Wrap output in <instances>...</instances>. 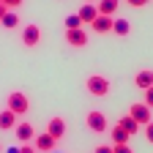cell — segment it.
<instances>
[{
	"label": "cell",
	"mask_w": 153,
	"mask_h": 153,
	"mask_svg": "<svg viewBox=\"0 0 153 153\" xmlns=\"http://www.w3.org/2000/svg\"><path fill=\"white\" fill-rule=\"evenodd\" d=\"M6 11H8V8H6L3 3H0V19H3V16H6Z\"/></svg>",
	"instance_id": "27"
},
{
	"label": "cell",
	"mask_w": 153,
	"mask_h": 153,
	"mask_svg": "<svg viewBox=\"0 0 153 153\" xmlns=\"http://www.w3.org/2000/svg\"><path fill=\"white\" fill-rule=\"evenodd\" d=\"M66 44H71V47H85V44H88V33H85L82 27L66 30Z\"/></svg>",
	"instance_id": "7"
},
{
	"label": "cell",
	"mask_w": 153,
	"mask_h": 153,
	"mask_svg": "<svg viewBox=\"0 0 153 153\" xmlns=\"http://www.w3.org/2000/svg\"><path fill=\"white\" fill-rule=\"evenodd\" d=\"M118 126H120V128H126L128 134H137V131L142 128V126H140L137 120H134V118H131V115H128V112H126V115H123V118L118 120Z\"/></svg>",
	"instance_id": "16"
},
{
	"label": "cell",
	"mask_w": 153,
	"mask_h": 153,
	"mask_svg": "<svg viewBox=\"0 0 153 153\" xmlns=\"http://www.w3.org/2000/svg\"><path fill=\"white\" fill-rule=\"evenodd\" d=\"M134 82H137V88H140V90H148V88H153V71H150V68L140 71Z\"/></svg>",
	"instance_id": "15"
},
{
	"label": "cell",
	"mask_w": 153,
	"mask_h": 153,
	"mask_svg": "<svg viewBox=\"0 0 153 153\" xmlns=\"http://www.w3.org/2000/svg\"><path fill=\"white\" fill-rule=\"evenodd\" d=\"M85 126H88V131H93V134H107V128H109L107 118H104V115H101L99 109L88 112V118H85Z\"/></svg>",
	"instance_id": "3"
},
{
	"label": "cell",
	"mask_w": 153,
	"mask_h": 153,
	"mask_svg": "<svg viewBox=\"0 0 153 153\" xmlns=\"http://www.w3.org/2000/svg\"><path fill=\"white\" fill-rule=\"evenodd\" d=\"M47 134H52L55 140L66 137V120H63V118H52V120L47 123Z\"/></svg>",
	"instance_id": "8"
},
{
	"label": "cell",
	"mask_w": 153,
	"mask_h": 153,
	"mask_svg": "<svg viewBox=\"0 0 153 153\" xmlns=\"http://www.w3.org/2000/svg\"><path fill=\"white\" fill-rule=\"evenodd\" d=\"M112 153H134V148L126 142V145H112Z\"/></svg>",
	"instance_id": "20"
},
{
	"label": "cell",
	"mask_w": 153,
	"mask_h": 153,
	"mask_svg": "<svg viewBox=\"0 0 153 153\" xmlns=\"http://www.w3.org/2000/svg\"><path fill=\"white\" fill-rule=\"evenodd\" d=\"M0 25H3L6 30H14V27L19 25V16H16L14 11H6V16H3V19H0Z\"/></svg>",
	"instance_id": "18"
},
{
	"label": "cell",
	"mask_w": 153,
	"mask_h": 153,
	"mask_svg": "<svg viewBox=\"0 0 153 153\" xmlns=\"http://www.w3.org/2000/svg\"><path fill=\"white\" fill-rule=\"evenodd\" d=\"M112 33L115 36H128L131 33V22L128 19H112Z\"/></svg>",
	"instance_id": "17"
},
{
	"label": "cell",
	"mask_w": 153,
	"mask_h": 153,
	"mask_svg": "<svg viewBox=\"0 0 153 153\" xmlns=\"http://www.w3.org/2000/svg\"><path fill=\"white\" fill-rule=\"evenodd\" d=\"M55 145H57V140L52 137V134H47V131H44V134H38V137L33 140V148H36L38 153H52Z\"/></svg>",
	"instance_id": "5"
},
{
	"label": "cell",
	"mask_w": 153,
	"mask_h": 153,
	"mask_svg": "<svg viewBox=\"0 0 153 153\" xmlns=\"http://www.w3.org/2000/svg\"><path fill=\"white\" fill-rule=\"evenodd\" d=\"M16 118H19V115H14V112L6 107L3 112H0V128H3V131H14V128H16V123H19Z\"/></svg>",
	"instance_id": "10"
},
{
	"label": "cell",
	"mask_w": 153,
	"mask_h": 153,
	"mask_svg": "<svg viewBox=\"0 0 153 153\" xmlns=\"http://www.w3.org/2000/svg\"><path fill=\"white\" fill-rule=\"evenodd\" d=\"M14 134H16V140H22V142H30V140H36V128L30 126V123H16V128H14Z\"/></svg>",
	"instance_id": "9"
},
{
	"label": "cell",
	"mask_w": 153,
	"mask_h": 153,
	"mask_svg": "<svg viewBox=\"0 0 153 153\" xmlns=\"http://www.w3.org/2000/svg\"><path fill=\"white\" fill-rule=\"evenodd\" d=\"M93 153H112V145H99Z\"/></svg>",
	"instance_id": "25"
},
{
	"label": "cell",
	"mask_w": 153,
	"mask_h": 153,
	"mask_svg": "<svg viewBox=\"0 0 153 153\" xmlns=\"http://www.w3.org/2000/svg\"><path fill=\"white\" fill-rule=\"evenodd\" d=\"M6 8H16V6H22V0H0Z\"/></svg>",
	"instance_id": "23"
},
{
	"label": "cell",
	"mask_w": 153,
	"mask_h": 153,
	"mask_svg": "<svg viewBox=\"0 0 153 153\" xmlns=\"http://www.w3.org/2000/svg\"><path fill=\"white\" fill-rule=\"evenodd\" d=\"M90 27H93L96 33H109V30H112V16H104V14H99V16H96L93 22H90Z\"/></svg>",
	"instance_id": "11"
},
{
	"label": "cell",
	"mask_w": 153,
	"mask_h": 153,
	"mask_svg": "<svg viewBox=\"0 0 153 153\" xmlns=\"http://www.w3.org/2000/svg\"><path fill=\"white\" fill-rule=\"evenodd\" d=\"M6 107H8L14 115H25V112L30 109V99H27V96H25L22 90H14V93H8Z\"/></svg>",
	"instance_id": "1"
},
{
	"label": "cell",
	"mask_w": 153,
	"mask_h": 153,
	"mask_svg": "<svg viewBox=\"0 0 153 153\" xmlns=\"http://www.w3.org/2000/svg\"><path fill=\"white\" fill-rule=\"evenodd\" d=\"M96 6H99V14H104V16H112L115 11H118L120 0H96Z\"/></svg>",
	"instance_id": "13"
},
{
	"label": "cell",
	"mask_w": 153,
	"mask_h": 153,
	"mask_svg": "<svg viewBox=\"0 0 153 153\" xmlns=\"http://www.w3.org/2000/svg\"><path fill=\"white\" fill-rule=\"evenodd\" d=\"M145 104L153 109V88H148V90H145Z\"/></svg>",
	"instance_id": "22"
},
{
	"label": "cell",
	"mask_w": 153,
	"mask_h": 153,
	"mask_svg": "<svg viewBox=\"0 0 153 153\" xmlns=\"http://www.w3.org/2000/svg\"><path fill=\"white\" fill-rule=\"evenodd\" d=\"M128 115H131V118L137 120L140 126H148V123L153 120V112H150V107H148L145 101H140V104H131V107H128Z\"/></svg>",
	"instance_id": "4"
},
{
	"label": "cell",
	"mask_w": 153,
	"mask_h": 153,
	"mask_svg": "<svg viewBox=\"0 0 153 153\" xmlns=\"http://www.w3.org/2000/svg\"><path fill=\"white\" fill-rule=\"evenodd\" d=\"M109 140H112V145H126V142L131 140V134H128L126 128H120V126H115V128L109 131Z\"/></svg>",
	"instance_id": "14"
},
{
	"label": "cell",
	"mask_w": 153,
	"mask_h": 153,
	"mask_svg": "<svg viewBox=\"0 0 153 153\" xmlns=\"http://www.w3.org/2000/svg\"><path fill=\"white\" fill-rule=\"evenodd\" d=\"M76 14H79V19H82V22H88V25H90L93 19L99 16V6H93V3H85L79 11H76Z\"/></svg>",
	"instance_id": "12"
},
{
	"label": "cell",
	"mask_w": 153,
	"mask_h": 153,
	"mask_svg": "<svg viewBox=\"0 0 153 153\" xmlns=\"http://www.w3.org/2000/svg\"><path fill=\"white\" fill-rule=\"evenodd\" d=\"M6 153H19V148H8V150H6Z\"/></svg>",
	"instance_id": "28"
},
{
	"label": "cell",
	"mask_w": 153,
	"mask_h": 153,
	"mask_svg": "<svg viewBox=\"0 0 153 153\" xmlns=\"http://www.w3.org/2000/svg\"><path fill=\"white\" fill-rule=\"evenodd\" d=\"M76 27H82V19H79V14H71V16H66V30H76Z\"/></svg>",
	"instance_id": "19"
},
{
	"label": "cell",
	"mask_w": 153,
	"mask_h": 153,
	"mask_svg": "<svg viewBox=\"0 0 153 153\" xmlns=\"http://www.w3.org/2000/svg\"><path fill=\"white\" fill-rule=\"evenodd\" d=\"M142 128H145V137H148V142L153 145V120H150L148 126H142Z\"/></svg>",
	"instance_id": "21"
},
{
	"label": "cell",
	"mask_w": 153,
	"mask_h": 153,
	"mask_svg": "<svg viewBox=\"0 0 153 153\" xmlns=\"http://www.w3.org/2000/svg\"><path fill=\"white\" fill-rule=\"evenodd\" d=\"M19 153H38L36 148H30V145H22V148H19Z\"/></svg>",
	"instance_id": "26"
},
{
	"label": "cell",
	"mask_w": 153,
	"mask_h": 153,
	"mask_svg": "<svg viewBox=\"0 0 153 153\" xmlns=\"http://www.w3.org/2000/svg\"><path fill=\"white\" fill-rule=\"evenodd\" d=\"M38 41H41V27L38 25H25L22 27V44L25 47H36Z\"/></svg>",
	"instance_id": "6"
},
{
	"label": "cell",
	"mask_w": 153,
	"mask_h": 153,
	"mask_svg": "<svg viewBox=\"0 0 153 153\" xmlns=\"http://www.w3.org/2000/svg\"><path fill=\"white\" fill-rule=\"evenodd\" d=\"M126 3H128V6H134V8H142L148 0H126Z\"/></svg>",
	"instance_id": "24"
},
{
	"label": "cell",
	"mask_w": 153,
	"mask_h": 153,
	"mask_svg": "<svg viewBox=\"0 0 153 153\" xmlns=\"http://www.w3.org/2000/svg\"><path fill=\"white\" fill-rule=\"evenodd\" d=\"M85 88H88L90 96H107V93H109V79H107V76H101V74H93V76H88Z\"/></svg>",
	"instance_id": "2"
}]
</instances>
